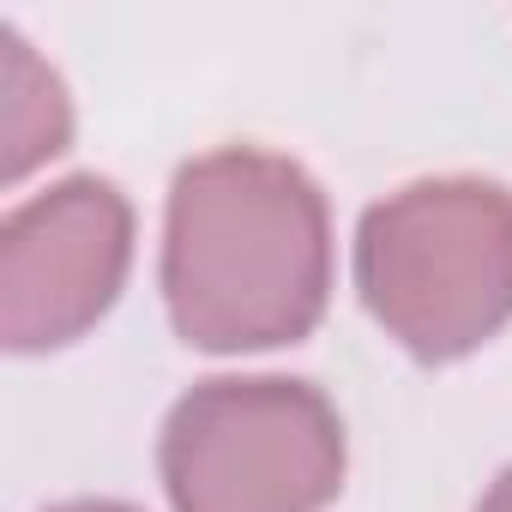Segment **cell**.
<instances>
[{
	"instance_id": "obj_1",
	"label": "cell",
	"mask_w": 512,
	"mask_h": 512,
	"mask_svg": "<svg viewBox=\"0 0 512 512\" xmlns=\"http://www.w3.org/2000/svg\"><path fill=\"white\" fill-rule=\"evenodd\" d=\"M332 302V211L278 151L223 145L175 169L163 205V308L211 356L302 344Z\"/></svg>"
},
{
	"instance_id": "obj_2",
	"label": "cell",
	"mask_w": 512,
	"mask_h": 512,
	"mask_svg": "<svg viewBox=\"0 0 512 512\" xmlns=\"http://www.w3.org/2000/svg\"><path fill=\"white\" fill-rule=\"evenodd\" d=\"M356 290L416 362H458L512 320V187L434 175L356 223Z\"/></svg>"
},
{
	"instance_id": "obj_3",
	"label": "cell",
	"mask_w": 512,
	"mask_h": 512,
	"mask_svg": "<svg viewBox=\"0 0 512 512\" xmlns=\"http://www.w3.org/2000/svg\"><path fill=\"white\" fill-rule=\"evenodd\" d=\"M344 416L314 380L217 374L175 398L157 470L175 512H326L344 488Z\"/></svg>"
},
{
	"instance_id": "obj_4",
	"label": "cell",
	"mask_w": 512,
	"mask_h": 512,
	"mask_svg": "<svg viewBox=\"0 0 512 512\" xmlns=\"http://www.w3.org/2000/svg\"><path fill=\"white\" fill-rule=\"evenodd\" d=\"M133 266V205L103 175H67L0 223V344L43 356L85 338Z\"/></svg>"
},
{
	"instance_id": "obj_5",
	"label": "cell",
	"mask_w": 512,
	"mask_h": 512,
	"mask_svg": "<svg viewBox=\"0 0 512 512\" xmlns=\"http://www.w3.org/2000/svg\"><path fill=\"white\" fill-rule=\"evenodd\" d=\"M73 139V103L61 73L25 43L19 25H0V181L19 187L37 163L61 157Z\"/></svg>"
},
{
	"instance_id": "obj_6",
	"label": "cell",
	"mask_w": 512,
	"mask_h": 512,
	"mask_svg": "<svg viewBox=\"0 0 512 512\" xmlns=\"http://www.w3.org/2000/svg\"><path fill=\"white\" fill-rule=\"evenodd\" d=\"M476 512H512V464H506V470L488 482V494L476 500Z\"/></svg>"
},
{
	"instance_id": "obj_7",
	"label": "cell",
	"mask_w": 512,
	"mask_h": 512,
	"mask_svg": "<svg viewBox=\"0 0 512 512\" xmlns=\"http://www.w3.org/2000/svg\"><path fill=\"white\" fill-rule=\"evenodd\" d=\"M49 512H139L127 500H67V506H49Z\"/></svg>"
}]
</instances>
